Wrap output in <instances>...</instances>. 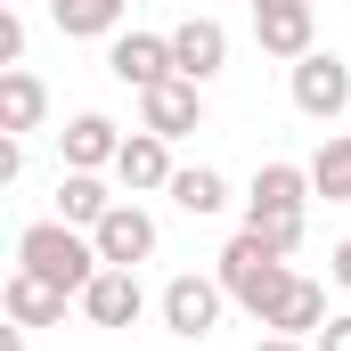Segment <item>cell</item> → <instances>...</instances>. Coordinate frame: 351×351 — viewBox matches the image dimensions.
Returning a JSON list of instances; mask_svg holds the SVG:
<instances>
[{
	"label": "cell",
	"instance_id": "cb8c5ba5",
	"mask_svg": "<svg viewBox=\"0 0 351 351\" xmlns=\"http://www.w3.org/2000/svg\"><path fill=\"white\" fill-rule=\"evenodd\" d=\"M254 351H311V335H262Z\"/></svg>",
	"mask_w": 351,
	"mask_h": 351
},
{
	"label": "cell",
	"instance_id": "d4e9b609",
	"mask_svg": "<svg viewBox=\"0 0 351 351\" xmlns=\"http://www.w3.org/2000/svg\"><path fill=\"white\" fill-rule=\"evenodd\" d=\"M327 269H335V286H343V294H351V237H343V245H335V262H327Z\"/></svg>",
	"mask_w": 351,
	"mask_h": 351
},
{
	"label": "cell",
	"instance_id": "277c9868",
	"mask_svg": "<svg viewBox=\"0 0 351 351\" xmlns=\"http://www.w3.org/2000/svg\"><path fill=\"white\" fill-rule=\"evenodd\" d=\"M286 90H294V114H311V123H343L351 114V66L335 49L294 58V66H286Z\"/></svg>",
	"mask_w": 351,
	"mask_h": 351
},
{
	"label": "cell",
	"instance_id": "44dd1931",
	"mask_svg": "<svg viewBox=\"0 0 351 351\" xmlns=\"http://www.w3.org/2000/svg\"><path fill=\"white\" fill-rule=\"evenodd\" d=\"M0 66H25V16H16V0L0 8Z\"/></svg>",
	"mask_w": 351,
	"mask_h": 351
},
{
	"label": "cell",
	"instance_id": "7c38bea8",
	"mask_svg": "<svg viewBox=\"0 0 351 351\" xmlns=\"http://www.w3.org/2000/svg\"><path fill=\"white\" fill-rule=\"evenodd\" d=\"M172 66L188 82H213V74L229 66V25H221V16H180L172 25Z\"/></svg>",
	"mask_w": 351,
	"mask_h": 351
},
{
	"label": "cell",
	"instance_id": "52a82bcc",
	"mask_svg": "<svg viewBox=\"0 0 351 351\" xmlns=\"http://www.w3.org/2000/svg\"><path fill=\"white\" fill-rule=\"evenodd\" d=\"M106 74L123 90H156V82H172L180 66H172V33H114L106 41Z\"/></svg>",
	"mask_w": 351,
	"mask_h": 351
},
{
	"label": "cell",
	"instance_id": "8992f818",
	"mask_svg": "<svg viewBox=\"0 0 351 351\" xmlns=\"http://www.w3.org/2000/svg\"><path fill=\"white\" fill-rule=\"evenodd\" d=\"M319 0H254V41H262V58H311L319 41Z\"/></svg>",
	"mask_w": 351,
	"mask_h": 351
},
{
	"label": "cell",
	"instance_id": "4fadbf2b",
	"mask_svg": "<svg viewBox=\"0 0 351 351\" xmlns=\"http://www.w3.org/2000/svg\"><path fill=\"white\" fill-rule=\"evenodd\" d=\"M58 147H66V172H114L123 123H114V114H74V123L58 131Z\"/></svg>",
	"mask_w": 351,
	"mask_h": 351
},
{
	"label": "cell",
	"instance_id": "8fae6325",
	"mask_svg": "<svg viewBox=\"0 0 351 351\" xmlns=\"http://www.w3.org/2000/svg\"><path fill=\"white\" fill-rule=\"evenodd\" d=\"M172 139H156L147 123L139 131H123V156H114V180H123V196H156V188H172Z\"/></svg>",
	"mask_w": 351,
	"mask_h": 351
},
{
	"label": "cell",
	"instance_id": "6da1fadb",
	"mask_svg": "<svg viewBox=\"0 0 351 351\" xmlns=\"http://www.w3.org/2000/svg\"><path fill=\"white\" fill-rule=\"evenodd\" d=\"M213 278L229 286V302H237L245 319H269V311H278V294L294 286V269H286V245H269L262 229H237V237L221 245Z\"/></svg>",
	"mask_w": 351,
	"mask_h": 351
},
{
	"label": "cell",
	"instance_id": "e0dca14e",
	"mask_svg": "<svg viewBox=\"0 0 351 351\" xmlns=\"http://www.w3.org/2000/svg\"><path fill=\"white\" fill-rule=\"evenodd\" d=\"M123 8L131 0H49V16H58L66 41H114L123 33Z\"/></svg>",
	"mask_w": 351,
	"mask_h": 351
},
{
	"label": "cell",
	"instance_id": "5b68a950",
	"mask_svg": "<svg viewBox=\"0 0 351 351\" xmlns=\"http://www.w3.org/2000/svg\"><path fill=\"white\" fill-rule=\"evenodd\" d=\"M221 302H229V286L221 278H196V269H180L172 286L156 294V311H164V327H172L180 343H204L221 327Z\"/></svg>",
	"mask_w": 351,
	"mask_h": 351
},
{
	"label": "cell",
	"instance_id": "603a6c76",
	"mask_svg": "<svg viewBox=\"0 0 351 351\" xmlns=\"http://www.w3.org/2000/svg\"><path fill=\"white\" fill-rule=\"evenodd\" d=\"M8 180H25V139H16V131H0V188H8Z\"/></svg>",
	"mask_w": 351,
	"mask_h": 351
},
{
	"label": "cell",
	"instance_id": "5bb4252c",
	"mask_svg": "<svg viewBox=\"0 0 351 351\" xmlns=\"http://www.w3.org/2000/svg\"><path fill=\"white\" fill-rule=\"evenodd\" d=\"M0 302H8V319H16V327H58L74 294H66V286H49V278H33V269H8Z\"/></svg>",
	"mask_w": 351,
	"mask_h": 351
},
{
	"label": "cell",
	"instance_id": "9a60e30c",
	"mask_svg": "<svg viewBox=\"0 0 351 351\" xmlns=\"http://www.w3.org/2000/svg\"><path fill=\"white\" fill-rule=\"evenodd\" d=\"M49 123V90H41V74L33 66H0V131H41Z\"/></svg>",
	"mask_w": 351,
	"mask_h": 351
},
{
	"label": "cell",
	"instance_id": "ac0fdd59",
	"mask_svg": "<svg viewBox=\"0 0 351 351\" xmlns=\"http://www.w3.org/2000/svg\"><path fill=\"white\" fill-rule=\"evenodd\" d=\"M114 204H123V196H106V180H98V172H58V221H74V229H98Z\"/></svg>",
	"mask_w": 351,
	"mask_h": 351
},
{
	"label": "cell",
	"instance_id": "7a4b0ae2",
	"mask_svg": "<svg viewBox=\"0 0 351 351\" xmlns=\"http://www.w3.org/2000/svg\"><path fill=\"white\" fill-rule=\"evenodd\" d=\"M16 269H33V278H49V286H66L74 302H82V286L98 278V237L90 229H74V221H33V229H16Z\"/></svg>",
	"mask_w": 351,
	"mask_h": 351
},
{
	"label": "cell",
	"instance_id": "3957f363",
	"mask_svg": "<svg viewBox=\"0 0 351 351\" xmlns=\"http://www.w3.org/2000/svg\"><path fill=\"white\" fill-rule=\"evenodd\" d=\"M319 204V188H311V164H262L254 188H245V229H262L269 245H302V213Z\"/></svg>",
	"mask_w": 351,
	"mask_h": 351
},
{
	"label": "cell",
	"instance_id": "7402d4cb",
	"mask_svg": "<svg viewBox=\"0 0 351 351\" xmlns=\"http://www.w3.org/2000/svg\"><path fill=\"white\" fill-rule=\"evenodd\" d=\"M311 351H351V311H335V319L311 335Z\"/></svg>",
	"mask_w": 351,
	"mask_h": 351
},
{
	"label": "cell",
	"instance_id": "d6986e66",
	"mask_svg": "<svg viewBox=\"0 0 351 351\" xmlns=\"http://www.w3.org/2000/svg\"><path fill=\"white\" fill-rule=\"evenodd\" d=\"M164 196H172V204H180V213H188V221H213V213L229 204V180L213 172V164H180V172H172V188H164Z\"/></svg>",
	"mask_w": 351,
	"mask_h": 351
},
{
	"label": "cell",
	"instance_id": "30bf717a",
	"mask_svg": "<svg viewBox=\"0 0 351 351\" xmlns=\"http://www.w3.org/2000/svg\"><path fill=\"white\" fill-rule=\"evenodd\" d=\"M139 311H147V286H139V269H98L82 286V319L90 327H139Z\"/></svg>",
	"mask_w": 351,
	"mask_h": 351
},
{
	"label": "cell",
	"instance_id": "9c48e42d",
	"mask_svg": "<svg viewBox=\"0 0 351 351\" xmlns=\"http://www.w3.org/2000/svg\"><path fill=\"white\" fill-rule=\"evenodd\" d=\"M90 237H98V262H114V269L156 262V221H147V204H139V196H123V204H114Z\"/></svg>",
	"mask_w": 351,
	"mask_h": 351
},
{
	"label": "cell",
	"instance_id": "ffe728a7",
	"mask_svg": "<svg viewBox=\"0 0 351 351\" xmlns=\"http://www.w3.org/2000/svg\"><path fill=\"white\" fill-rule=\"evenodd\" d=\"M311 188L327 204H351V131H327L319 156H311Z\"/></svg>",
	"mask_w": 351,
	"mask_h": 351
},
{
	"label": "cell",
	"instance_id": "ba28073f",
	"mask_svg": "<svg viewBox=\"0 0 351 351\" xmlns=\"http://www.w3.org/2000/svg\"><path fill=\"white\" fill-rule=\"evenodd\" d=\"M139 123H147L156 139H188V131H204V82L172 74V82L139 90Z\"/></svg>",
	"mask_w": 351,
	"mask_h": 351
},
{
	"label": "cell",
	"instance_id": "2e32d148",
	"mask_svg": "<svg viewBox=\"0 0 351 351\" xmlns=\"http://www.w3.org/2000/svg\"><path fill=\"white\" fill-rule=\"evenodd\" d=\"M327 319H335V311H327V286H319V278H302V269H294V286H286V294H278V311H269L262 327H269V335H319V327H327Z\"/></svg>",
	"mask_w": 351,
	"mask_h": 351
}]
</instances>
